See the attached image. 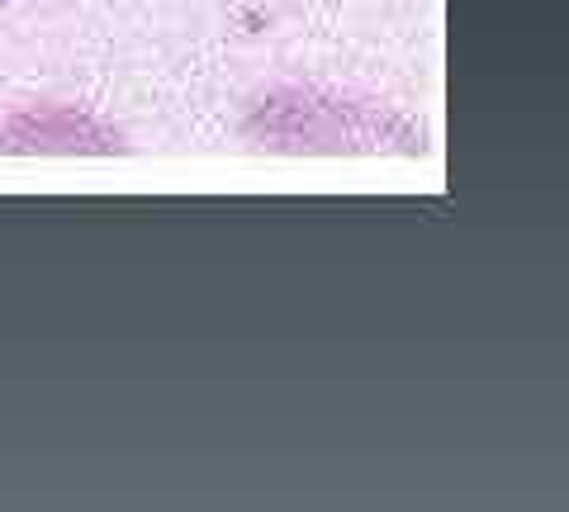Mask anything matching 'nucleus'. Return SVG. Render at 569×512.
I'll use <instances>...</instances> for the list:
<instances>
[{"mask_svg": "<svg viewBox=\"0 0 569 512\" xmlns=\"http://www.w3.org/2000/svg\"><path fill=\"white\" fill-rule=\"evenodd\" d=\"M119 138L71 104H24L0 119V152H114Z\"/></svg>", "mask_w": 569, "mask_h": 512, "instance_id": "obj_2", "label": "nucleus"}, {"mask_svg": "<svg viewBox=\"0 0 569 512\" xmlns=\"http://www.w3.org/2000/svg\"><path fill=\"white\" fill-rule=\"evenodd\" d=\"M247 138L284 152H337L376 148V138H385V123H376V114L347 100H328L313 91H271L247 119Z\"/></svg>", "mask_w": 569, "mask_h": 512, "instance_id": "obj_1", "label": "nucleus"}]
</instances>
